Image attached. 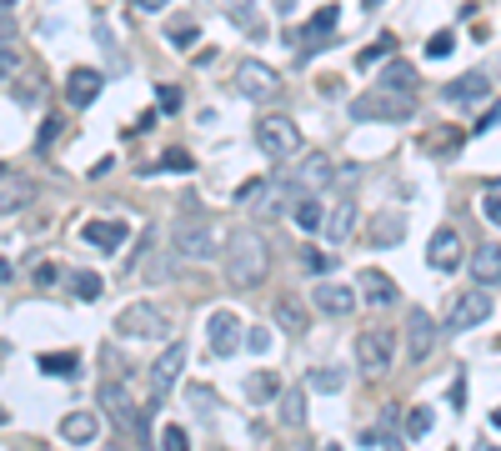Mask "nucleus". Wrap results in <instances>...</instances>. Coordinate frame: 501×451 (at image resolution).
<instances>
[{
	"instance_id": "a878e982",
	"label": "nucleus",
	"mask_w": 501,
	"mask_h": 451,
	"mask_svg": "<svg viewBox=\"0 0 501 451\" xmlns=\"http://www.w3.org/2000/svg\"><path fill=\"white\" fill-rule=\"evenodd\" d=\"M416 86H421V75H416V65H406V61H391L386 71H381V90H401V96H412Z\"/></svg>"
},
{
	"instance_id": "a19ab883",
	"label": "nucleus",
	"mask_w": 501,
	"mask_h": 451,
	"mask_svg": "<svg viewBox=\"0 0 501 451\" xmlns=\"http://www.w3.org/2000/svg\"><path fill=\"white\" fill-rule=\"evenodd\" d=\"M191 166H196V161H191V150H181V146H171L161 156V171H191Z\"/></svg>"
},
{
	"instance_id": "a211bd4d",
	"label": "nucleus",
	"mask_w": 501,
	"mask_h": 451,
	"mask_svg": "<svg viewBox=\"0 0 501 451\" xmlns=\"http://www.w3.org/2000/svg\"><path fill=\"white\" fill-rule=\"evenodd\" d=\"M125 236H131V226H125L121 216H106V221H86V226H81V241H90V246H100V251H121Z\"/></svg>"
},
{
	"instance_id": "864d4df0",
	"label": "nucleus",
	"mask_w": 501,
	"mask_h": 451,
	"mask_svg": "<svg viewBox=\"0 0 501 451\" xmlns=\"http://www.w3.org/2000/svg\"><path fill=\"white\" fill-rule=\"evenodd\" d=\"M276 11H281V15H291V11H296V0H276Z\"/></svg>"
},
{
	"instance_id": "7ed1b4c3",
	"label": "nucleus",
	"mask_w": 501,
	"mask_h": 451,
	"mask_svg": "<svg viewBox=\"0 0 501 451\" xmlns=\"http://www.w3.org/2000/svg\"><path fill=\"white\" fill-rule=\"evenodd\" d=\"M115 331L131 341H161V336H171V316H166L156 301H131V306L115 316Z\"/></svg>"
},
{
	"instance_id": "2eb2a0df",
	"label": "nucleus",
	"mask_w": 501,
	"mask_h": 451,
	"mask_svg": "<svg viewBox=\"0 0 501 451\" xmlns=\"http://www.w3.org/2000/svg\"><path fill=\"white\" fill-rule=\"evenodd\" d=\"M441 96H446L451 106H476V100L491 96V75L487 71H466V75H456V81H446Z\"/></svg>"
},
{
	"instance_id": "de8ad7c7",
	"label": "nucleus",
	"mask_w": 501,
	"mask_h": 451,
	"mask_svg": "<svg viewBox=\"0 0 501 451\" xmlns=\"http://www.w3.org/2000/svg\"><path fill=\"white\" fill-rule=\"evenodd\" d=\"M55 276H61V271H55V266H50V261H36V286H50Z\"/></svg>"
},
{
	"instance_id": "2f4dec72",
	"label": "nucleus",
	"mask_w": 501,
	"mask_h": 451,
	"mask_svg": "<svg viewBox=\"0 0 501 451\" xmlns=\"http://www.w3.org/2000/svg\"><path fill=\"white\" fill-rule=\"evenodd\" d=\"M331 161H326V156H311V161L301 166V186H331Z\"/></svg>"
},
{
	"instance_id": "09e8293b",
	"label": "nucleus",
	"mask_w": 501,
	"mask_h": 451,
	"mask_svg": "<svg viewBox=\"0 0 501 451\" xmlns=\"http://www.w3.org/2000/svg\"><path fill=\"white\" fill-rule=\"evenodd\" d=\"M171 40L175 46H191V40H196V25H171Z\"/></svg>"
},
{
	"instance_id": "603ef678",
	"label": "nucleus",
	"mask_w": 501,
	"mask_h": 451,
	"mask_svg": "<svg viewBox=\"0 0 501 451\" xmlns=\"http://www.w3.org/2000/svg\"><path fill=\"white\" fill-rule=\"evenodd\" d=\"M5 281H11V261H5V256H0V286H5Z\"/></svg>"
},
{
	"instance_id": "5701e85b",
	"label": "nucleus",
	"mask_w": 501,
	"mask_h": 451,
	"mask_svg": "<svg viewBox=\"0 0 501 451\" xmlns=\"http://www.w3.org/2000/svg\"><path fill=\"white\" fill-rule=\"evenodd\" d=\"M316 306H321L326 316H351V311H356V291L321 281V286H316Z\"/></svg>"
},
{
	"instance_id": "c9c22d12",
	"label": "nucleus",
	"mask_w": 501,
	"mask_h": 451,
	"mask_svg": "<svg viewBox=\"0 0 501 451\" xmlns=\"http://www.w3.org/2000/svg\"><path fill=\"white\" fill-rule=\"evenodd\" d=\"M71 291H75L81 301H100V276H96V271H75V276H71Z\"/></svg>"
},
{
	"instance_id": "f03ea898",
	"label": "nucleus",
	"mask_w": 501,
	"mask_h": 451,
	"mask_svg": "<svg viewBox=\"0 0 501 451\" xmlns=\"http://www.w3.org/2000/svg\"><path fill=\"white\" fill-rule=\"evenodd\" d=\"M100 412L115 421V431H125V437H150V426H146V412H140L136 401H131V391H125V381H100Z\"/></svg>"
},
{
	"instance_id": "4be33fe9",
	"label": "nucleus",
	"mask_w": 501,
	"mask_h": 451,
	"mask_svg": "<svg viewBox=\"0 0 501 451\" xmlns=\"http://www.w3.org/2000/svg\"><path fill=\"white\" fill-rule=\"evenodd\" d=\"M321 231H326V241H331V246L351 241V231H356V206H351V200H336V206L321 216Z\"/></svg>"
},
{
	"instance_id": "e433bc0d",
	"label": "nucleus",
	"mask_w": 501,
	"mask_h": 451,
	"mask_svg": "<svg viewBox=\"0 0 501 451\" xmlns=\"http://www.w3.org/2000/svg\"><path fill=\"white\" fill-rule=\"evenodd\" d=\"M181 96H186L181 86H161L156 90V115H175L181 111Z\"/></svg>"
},
{
	"instance_id": "8fccbe9b",
	"label": "nucleus",
	"mask_w": 501,
	"mask_h": 451,
	"mask_svg": "<svg viewBox=\"0 0 501 451\" xmlns=\"http://www.w3.org/2000/svg\"><path fill=\"white\" fill-rule=\"evenodd\" d=\"M0 40H15V15L0 11Z\"/></svg>"
},
{
	"instance_id": "72a5a7b5",
	"label": "nucleus",
	"mask_w": 501,
	"mask_h": 451,
	"mask_svg": "<svg viewBox=\"0 0 501 451\" xmlns=\"http://www.w3.org/2000/svg\"><path fill=\"white\" fill-rule=\"evenodd\" d=\"M391 46H396V40L391 36H381V40H371V46L361 50V55H356V71H371V65H381L391 55Z\"/></svg>"
},
{
	"instance_id": "f8f14e48",
	"label": "nucleus",
	"mask_w": 501,
	"mask_h": 451,
	"mask_svg": "<svg viewBox=\"0 0 501 451\" xmlns=\"http://www.w3.org/2000/svg\"><path fill=\"white\" fill-rule=\"evenodd\" d=\"M462 261H466V256H462V236H456L451 226H441L437 236H431V246H426V266L441 271V276H451Z\"/></svg>"
},
{
	"instance_id": "4468645a",
	"label": "nucleus",
	"mask_w": 501,
	"mask_h": 451,
	"mask_svg": "<svg viewBox=\"0 0 501 451\" xmlns=\"http://www.w3.org/2000/svg\"><path fill=\"white\" fill-rule=\"evenodd\" d=\"M336 21H341V5H321V11L311 15V25H306V30H291V40H296L306 55H316V46H321V40L336 36Z\"/></svg>"
},
{
	"instance_id": "6e6552de",
	"label": "nucleus",
	"mask_w": 501,
	"mask_h": 451,
	"mask_svg": "<svg viewBox=\"0 0 501 451\" xmlns=\"http://www.w3.org/2000/svg\"><path fill=\"white\" fill-rule=\"evenodd\" d=\"M175 256L181 261H211L216 256V231L206 216H186V221L175 226Z\"/></svg>"
},
{
	"instance_id": "a18cd8bd",
	"label": "nucleus",
	"mask_w": 501,
	"mask_h": 451,
	"mask_svg": "<svg viewBox=\"0 0 501 451\" xmlns=\"http://www.w3.org/2000/svg\"><path fill=\"white\" fill-rule=\"evenodd\" d=\"M246 351H256V356L271 351V331H266V326H250V331H246Z\"/></svg>"
},
{
	"instance_id": "bb28decb",
	"label": "nucleus",
	"mask_w": 501,
	"mask_h": 451,
	"mask_svg": "<svg viewBox=\"0 0 501 451\" xmlns=\"http://www.w3.org/2000/svg\"><path fill=\"white\" fill-rule=\"evenodd\" d=\"M36 371L40 376H75L81 371V356H75V351H40Z\"/></svg>"
},
{
	"instance_id": "9d476101",
	"label": "nucleus",
	"mask_w": 501,
	"mask_h": 451,
	"mask_svg": "<svg viewBox=\"0 0 501 451\" xmlns=\"http://www.w3.org/2000/svg\"><path fill=\"white\" fill-rule=\"evenodd\" d=\"M181 371H186V341H166V351L156 356V366H150V391H156V401L171 396Z\"/></svg>"
},
{
	"instance_id": "58836bf2",
	"label": "nucleus",
	"mask_w": 501,
	"mask_h": 451,
	"mask_svg": "<svg viewBox=\"0 0 501 451\" xmlns=\"http://www.w3.org/2000/svg\"><path fill=\"white\" fill-rule=\"evenodd\" d=\"M451 50H456V36H451V30H437V36L426 40V55H431V61H446Z\"/></svg>"
},
{
	"instance_id": "79ce46f5",
	"label": "nucleus",
	"mask_w": 501,
	"mask_h": 451,
	"mask_svg": "<svg viewBox=\"0 0 501 451\" xmlns=\"http://www.w3.org/2000/svg\"><path fill=\"white\" fill-rule=\"evenodd\" d=\"M437 156H456V150H462L466 146V136H462V131H451V125H446V131H437Z\"/></svg>"
},
{
	"instance_id": "49530a36",
	"label": "nucleus",
	"mask_w": 501,
	"mask_h": 451,
	"mask_svg": "<svg viewBox=\"0 0 501 451\" xmlns=\"http://www.w3.org/2000/svg\"><path fill=\"white\" fill-rule=\"evenodd\" d=\"M491 131H497V106H487L481 121H476V136H491Z\"/></svg>"
},
{
	"instance_id": "412c9836",
	"label": "nucleus",
	"mask_w": 501,
	"mask_h": 451,
	"mask_svg": "<svg viewBox=\"0 0 501 451\" xmlns=\"http://www.w3.org/2000/svg\"><path fill=\"white\" fill-rule=\"evenodd\" d=\"M366 241H371V246H401V241H406V216H396V211L371 216V226H366Z\"/></svg>"
},
{
	"instance_id": "c756f323",
	"label": "nucleus",
	"mask_w": 501,
	"mask_h": 451,
	"mask_svg": "<svg viewBox=\"0 0 501 451\" xmlns=\"http://www.w3.org/2000/svg\"><path fill=\"white\" fill-rule=\"evenodd\" d=\"M231 21H236L250 40H261V36H266V25L256 21V5H250V0H231Z\"/></svg>"
},
{
	"instance_id": "4c0bfd02",
	"label": "nucleus",
	"mask_w": 501,
	"mask_h": 451,
	"mask_svg": "<svg viewBox=\"0 0 501 451\" xmlns=\"http://www.w3.org/2000/svg\"><path fill=\"white\" fill-rule=\"evenodd\" d=\"M61 136H65V121L61 115H46V125H40V136H36V150H50Z\"/></svg>"
},
{
	"instance_id": "4d7b16f0",
	"label": "nucleus",
	"mask_w": 501,
	"mask_h": 451,
	"mask_svg": "<svg viewBox=\"0 0 501 451\" xmlns=\"http://www.w3.org/2000/svg\"><path fill=\"white\" fill-rule=\"evenodd\" d=\"M476 451H497V441H487V447H476Z\"/></svg>"
},
{
	"instance_id": "39448f33",
	"label": "nucleus",
	"mask_w": 501,
	"mask_h": 451,
	"mask_svg": "<svg viewBox=\"0 0 501 451\" xmlns=\"http://www.w3.org/2000/svg\"><path fill=\"white\" fill-rule=\"evenodd\" d=\"M256 146H261V156H271V161H291L301 150V125L291 121V115H261V121H256Z\"/></svg>"
},
{
	"instance_id": "c85d7f7f",
	"label": "nucleus",
	"mask_w": 501,
	"mask_h": 451,
	"mask_svg": "<svg viewBox=\"0 0 501 451\" xmlns=\"http://www.w3.org/2000/svg\"><path fill=\"white\" fill-rule=\"evenodd\" d=\"M276 401H281V421H286V426H301V421H306V391L281 387V391H276Z\"/></svg>"
},
{
	"instance_id": "37998d69",
	"label": "nucleus",
	"mask_w": 501,
	"mask_h": 451,
	"mask_svg": "<svg viewBox=\"0 0 501 451\" xmlns=\"http://www.w3.org/2000/svg\"><path fill=\"white\" fill-rule=\"evenodd\" d=\"M161 451H191V437L181 431V426H166V431H161Z\"/></svg>"
},
{
	"instance_id": "6ab92c4d",
	"label": "nucleus",
	"mask_w": 501,
	"mask_h": 451,
	"mask_svg": "<svg viewBox=\"0 0 501 451\" xmlns=\"http://www.w3.org/2000/svg\"><path fill=\"white\" fill-rule=\"evenodd\" d=\"M356 291H361V301H371V306H396V296H401V286L386 271H376V266H366V271L356 276Z\"/></svg>"
},
{
	"instance_id": "13d9d810",
	"label": "nucleus",
	"mask_w": 501,
	"mask_h": 451,
	"mask_svg": "<svg viewBox=\"0 0 501 451\" xmlns=\"http://www.w3.org/2000/svg\"><path fill=\"white\" fill-rule=\"evenodd\" d=\"M11 5H15V0H0V11H11Z\"/></svg>"
},
{
	"instance_id": "f257e3e1",
	"label": "nucleus",
	"mask_w": 501,
	"mask_h": 451,
	"mask_svg": "<svg viewBox=\"0 0 501 451\" xmlns=\"http://www.w3.org/2000/svg\"><path fill=\"white\" fill-rule=\"evenodd\" d=\"M225 276H231L236 291H256L271 276V246H266L261 231L241 226L236 236H231V246H225Z\"/></svg>"
},
{
	"instance_id": "423d86ee",
	"label": "nucleus",
	"mask_w": 501,
	"mask_h": 451,
	"mask_svg": "<svg viewBox=\"0 0 501 451\" xmlns=\"http://www.w3.org/2000/svg\"><path fill=\"white\" fill-rule=\"evenodd\" d=\"M491 311H497V296H491L487 286L462 291V296L451 301V311H446V321H441V331H471V326L491 321Z\"/></svg>"
},
{
	"instance_id": "7c9ffc66",
	"label": "nucleus",
	"mask_w": 501,
	"mask_h": 451,
	"mask_svg": "<svg viewBox=\"0 0 501 451\" xmlns=\"http://www.w3.org/2000/svg\"><path fill=\"white\" fill-rule=\"evenodd\" d=\"M276 391H281V376L250 371V381H246V396H250V401H276Z\"/></svg>"
},
{
	"instance_id": "393cba45",
	"label": "nucleus",
	"mask_w": 501,
	"mask_h": 451,
	"mask_svg": "<svg viewBox=\"0 0 501 451\" xmlns=\"http://www.w3.org/2000/svg\"><path fill=\"white\" fill-rule=\"evenodd\" d=\"M96 431H100V421L90 412H71L61 421V437L65 441H75V447H90V441H96Z\"/></svg>"
},
{
	"instance_id": "3c124183",
	"label": "nucleus",
	"mask_w": 501,
	"mask_h": 451,
	"mask_svg": "<svg viewBox=\"0 0 501 451\" xmlns=\"http://www.w3.org/2000/svg\"><path fill=\"white\" fill-rule=\"evenodd\" d=\"M140 11H166V5H171V0H136Z\"/></svg>"
},
{
	"instance_id": "473e14b6",
	"label": "nucleus",
	"mask_w": 501,
	"mask_h": 451,
	"mask_svg": "<svg viewBox=\"0 0 501 451\" xmlns=\"http://www.w3.org/2000/svg\"><path fill=\"white\" fill-rule=\"evenodd\" d=\"M306 387H311V391H326V396H336V391L346 387V381H341L336 366H316V371L306 376Z\"/></svg>"
},
{
	"instance_id": "aec40b11",
	"label": "nucleus",
	"mask_w": 501,
	"mask_h": 451,
	"mask_svg": "<svg viewBox=\"0 0 501 451\" xmlns=\"http://www.w3.org/2000/svg\"><path fill=\"white\" fill-rule=\"evenodd\" d=\"M271 316H276V326H281L286 336H306V331H311V311H306L296 296H281L271 306Z\"/></svg>"
},
{
	"instance_id": "1a4fd4ad",
	"label": "nucleus",
	"mask_w": 501,
	"mask_h": 451,
	"mask_svg": "<svg viewBox=\"0 0 501 451\" xmlns=\"http://www.w3.org/2000/svg\"><path fill=\"white\" fill-rule=\"evenodd\" d=\"M236 90L246 100H276L281 96V75H276L266 61H241L236 65Z\"/></svg>"
},
{
	"instance_id": "5fc2aeb1",
	"label": "nucleus",
	"mask_w": 501,
	"mask_h": 451,
	"mask_svg": "<svg viewBox=\"0 0 501 451\" xmlns=\"http://www.w3.org/2000/svg\"><path fill=\"white\" fill-rule=\"evenodd\" d=\"M376 5H381V0H361V11H376Z\"/></svg>"
},
{
	"instance_id": "f704fd0d",
	"label": "nucleus",
	"mask_w": 501,
	"mask_h": 451,
	"mask_svg": "<svg viewBox=\"0 0 501 451\" xmlns=\"http://www.w3.org/2000/svg\"><path fill=\"white\" fill-rule=\"evenodd\" d=\"M481 221H491V226L501 221V181H487V186H481Z\"/></svg>"
},
{
	"instance_id": "9b49d317",
	"label": "nucleus",
	"mask_w": 501,
	"mask_h": 451,
	"mask_svg": "<svg viewBox=\"0 0 501 451\" xmlns=\"http://www.w3.org/2000/svg\"><path fill=\"white\" fill-rule=\"evenodd\" d=\"M437 336H441V326L431 321V311L412 306V311H406V356H412V362H426V356L437 351Z\"/></svg>"
},
{
	"instance_id": "b1692460",
	"label": "nucleus",
	"mask_w": 501,
	"mask_h": 451,
	"mask_svg": "<svg viewBox=\"0 0 501 451\" xmlns=\"http://www.w3.org/2000/svg\"><path fill=\"white\" fill-rule=\"evenodd\" d=\"M471 276H476V286H487L497 291V276H501V251L497 246H481L471 256Z\"/></svg>"
},
{
	"instance_id": "c03bdc74",
	"label": "nucleus",
	"mask_w": 501,
	"mask_h": 451,
	"mask_svg": "<svg viewBox=\"0 0 501 451\" xmlns=\"http://www.w3.org/2000/svg\"><path fill=\"white\" fill-rule=\"evenodd\" d=\"M301 261H306V271H311V276H326L331 266H336V256H321V251H301Z\"/></svg>"
},
{
	"instance_id": "0eeeda50",
	"label": "nucleus",
	"mask_w": 501,
	"mask_h": 451,
	"mask_svg": "<svg viewBox=\"0 0 501 451\" xmlns=\"http://www.w3.org/2000/svg\"><path fill=\"white\" fill-rule=\"evenodd\" d=\"M391 356H396V331L376 326V331L356 336V366H361V376H386Z\"/></svg>"
},
{
	"instance_id": "f3484780",
	"label": "nucleus",
	"mask_w": 501,
	"mask_h": 451,
	"mask_svg": "<svg viewBox=\"0 0 501 451\" xmlns=\"http://www.w3.org/2000/svg\"><path fill=\"white\" fill-rule=\"evenodd\" d=\"M100 86H106V75H100L96 65H75V71L65 75V100H71V106H81V111H86L90 100L100 96Z\"/></svg>"
},
{
	"instance_id": "ddd939ff",
	"label": "nucleus",
	"mask_w": 501,
	"mask_h": 451,
	"mask_svg": "<svg viewBox=\"0 0 501 451\" xmlns=\"http://www.w3.org/2000/svg\"><path fill=\"white\" fill-rule=\"evenodd\" d=\"M36 200V181L30 175H15L11 166H0V216H15Z\"/></svg>"
},
{
	"instance_id": "ea45409f",
	"label": "nucleus",
	"mask_w": 501,
	"mask_h": 451,
	"mask_svg": "<svg viewBox=\"0 0 501 451\" xmlns=\"http://www.w3.org/2000/svg\"><path fill=\"white\" fill-rule=\"evenodd\" d=\"M431 406H412V412H406V431H412V437H426V431H431Z\"/></svg>"
},
{
	"instance_id": "cd10ccee",
	"label": "nucleus",
	"mask_w": 501,
	"mask_h": 451,
	"mask_svg": "<svg viewBox=\"0 0 501 451\" xmlns=\"http://www.w3.org/2000/svg\"><path fill=\"white\" fill-rule=\"evenodd\" d=\"M321 216H326V206L316 196H306V191L291 200V221H296L301 231H321Z\"/></svg>"
},
{
	"instance_id": "6e6d98bb",
	"label": "nucleus",
	"mask_w": 501,
	"mask_h": 451,
	"mask_svg": "<svg viewBox=\"0 0 501 451\" xmlns=\"http://www.w3.org/2000/svg\"><path fill=\"white\" fill-rule=\"evenodd\" d=\"M5 421H11V412H5V406H0V426H5Z\"/></svg>"
},
{
	"instance_id": "20e7f679",
	"label": "nucleus",
	"mask_w": 501,
	"mask_h": 451,
	"mask_svg": "<svg viewBox=\"0 0 501 451\" xmlns=\"http://www.w3.org/2000/svg\"><path fill=\"white\" fill-rule=\"evenodd\" d=\"M416 115V100L412 96H396V90H366L361 100H351V121H412Z\"/></svg>"
},
{
	"instance_id": "dca6fc26",
	"label": "nucleus",
	"mask_w": 501,
	"mask_h": 451,
	"mask_svg": "<svg viewBox=\"0 0 501 451\" xmlns=\"http://www.w3.org/2000/svg\"><path fill=\"white\" fill-rule=\"evenodd\" d=\"M206 336H211V351H216V356H236V346H241V316H236V311H211Z\"/></svg>"
}]
</instances>
